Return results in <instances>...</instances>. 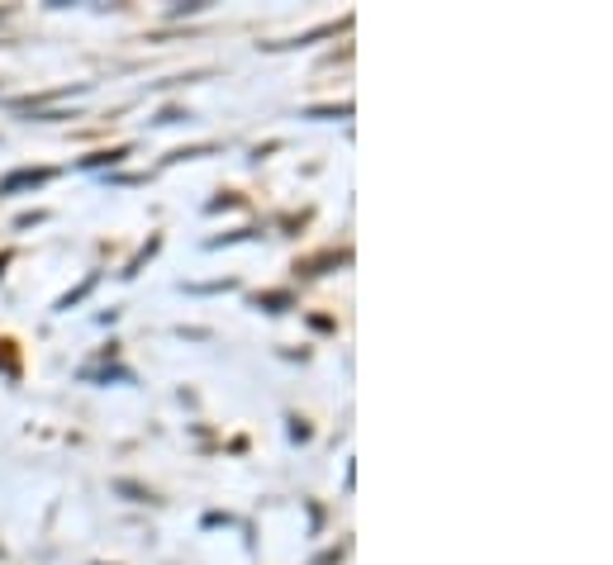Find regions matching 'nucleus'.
<instances>
[{
	"instance_id": "2",
	"label": "nucleus",
	"mask_w": 613,
	"mask_h": 565,
	"mask_svg": "<svg viewBox=\"0 0 613 565\" xmlns=\"http://www.w3.org/2000/svg\"><path fill=\"white\" fill-rule=\"evenodd\" d=\"M338 261H347V253H323V257H315V261H305L299 271H309V275H319L323 267H338Z\"/></svg>"
},
{
	"instance_id": "3",
	"label": "nucleus",
	"mask_w": 613,
	"mask_h": 565,
	"mask_svg": "<svg viewBox=\"0 0 613 565\" xmlns=\"http://www.w3.org/2000/svg\"><path fill=\"white\" fill-rule=\"evenodd\" d=\"M257 305H267V309H285V305H291V295H257Z\"/></svg>"
},
{
	"instance_id": "1",
	"label": "nucleus",
	"mask_w": 613,
	"mask_h": 565,
	"mask_svg": "<svg viewBox=\"0 0 613 565\" xmlns=\"http://www.w3.org/2000/svg\"><path fill=\"white\" fill-rule=\"evenodd\" d=\"M48 176H53V172H10L5 181H0V195H15V191H24V186H44Z\"/></svg>"
},
{
	"instance_id": "5",
	"label": "nucleus",
	"mask_w": 613,
	"mask_h": 565,
	"mask_svg": "<svg viewBox=\"0 0 613 565\" xmlns=\"http://www.w3.org/2000/svg\"><path fill=\"white\" fill-rule=\"evenodd\" d=\"M338 561H343V546H333V551H323V556H319L315 565H338Z\"/></svg>"
},
{
	"instance_id": "4",
	"label": "nucleus",
	"mask_w": 613,
	"mask_h": 565,
	"mask_svg": "<svg viewBox=\"0 0 613 565\" xmlns=\"http://www.w3.org/2000/svg\"><path fill=\"white\" fill-rule=\"evenodd\" d=\"M114 490H120V494H134V499H152L148 490H138V484H128V480H120V484H114Z\"/></svg>"
}]
</instances>
